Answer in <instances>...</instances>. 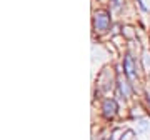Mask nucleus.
I'll return each instance as SVG.
<instances>
[{
	"mask_svg": "<svg viewBox=\"0 0 150 140\" xmlns=\"http://www.w3.org/2000/svg\"><path fill=\"white\" fill-rule=\"evenodd\" d=\"M117 87H118V90H120V93H122L125 98L130 97V93H132V87H130V83L127 80H122V77H118Z\"/></svg>",
	"mask_w": 150,
	"mask_h": 140,
	"instance_id": "nucleus-4",
	"label": "nucleus"
},
{
	"mask_svg": "<svg viewBox=\"0 0 150 140\" xmlns=\"http://www.w3.org/2000/svg\"><path fill=\"white\" fill-rule=\"evenodd\" d=\"M137 4H139V7L142 8V12H149V8H147L145 4H144V0H137Z\"/></svg>",
	"mask_w": 150,
	"mask_h": 140,
	"instance_id": "nucleus-7",
	"label": "nucleus"
},
{
	"mask_svg": "<svg viewBox=\"0 0 150 140\" xmlns=\"http://www.w3.org/2000/svg\"><path fill=\"white\" fill-rule=\"evenodd\" d=\"M123 74L127 75L130 82H135L137 80V72H135V60L132 59V55H125L123 59Z\"/></svg>",
	"mask_w": 150,
	"mask_h": 140,
	"instance_id": "nucleus-3",
	"label": "nucleus"
},
{
	"mask_svg": "<svg viewBox=\"0 0 150 140\" xmlns=\"http://www.w3.org/2000/svg\"><path fill=\"white\" fill-rule=\"evenodd\" d=\"M140 62H142V67L145 72H150V52H144L140 57Z\"/></svg>",
	"mask_w": 150,
	"mask_h": 140,
	"instance_id": "nucleus-5",
	"label": "nucleus"
},
{
	"mask_svg": "<svg viewBox=\"0 0 150 140\" xmlns=\"http://www.w3.org/2000/svg\"><path fill=\"white\" fill-rule=\"evenodd\" d=\"M117 110H118V105H117V100H115V98H105V100H103L102 113L107 120L113 119V117L117 115Z\"/></svg>",
	"mask_w": 150,
	"mask_h": 140,
	"instance_id": "nucleus-2",
	"label": "nucleus"
},
{
	"mask_svg": "<svg viewBox=\"0 0 150 140\" xmlns=\"http://www.w3.org/2000/svg\"><path fill=\"white\" fill-rule=\"evenodd\" d=\"M147 102H149V105H150V92H147Z\"/></svg>",
	"mask_w": 150,
	"mask_h": 140,
	"instance_id": "nucleus-8",
	"label": "nucleus"
},
{
	"mask_svg": "<svg viewBox=\"0 0 150 140\" xmlns=\"http://www.w3.org/2000/svg\"><path fill=\"white\" fill-rule=\"evenodd\" d=\"M110 25H112V17L107 10L98 8V10L93 12V32L97 35L107 33L110 30Z\"/></svg>",
	"mask_w": 150,
	"mask_h": 140,
	"instance_id": "nucleus-1",
	"label": "nucleus"
},
{
	"mask_svg": "<svg viewBox=\"0 0 150 140\" xmlns=\"http://www.w3.org/2000/svg\"><path fill=\"white\" fill-rule=\"evenodd\" d=\"M112 7L113 10H120L122 8V0H112Z\"/></svg>",
	"mask_w": 150,
	"mask_h": 140,
	"instance_id": "nucleus-6",
	"label": "nucleus"
}]
</instances>
